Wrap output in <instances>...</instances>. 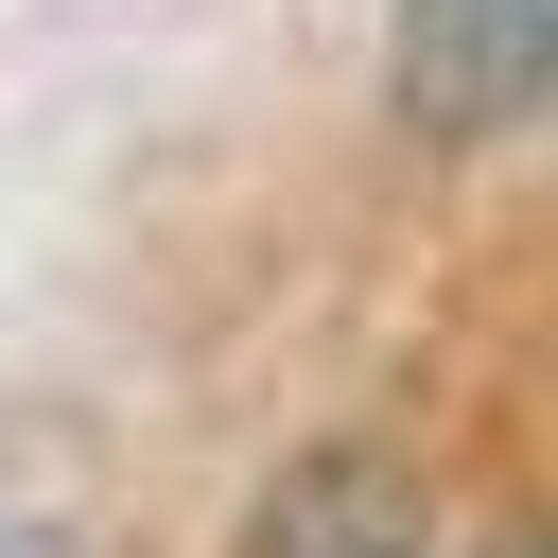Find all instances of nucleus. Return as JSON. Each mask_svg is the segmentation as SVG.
<instances>
[{
	"mask_svg": "<svg viewBox=\"0 0 558 558\" xmlns=\"http://www.w3.org/2000/svg\"><path fill=\"white\" fill-rule=\"evenodd\" d=\"M0 558H52V541H17V523H0Z\"/></svg>",
	"mask_w": 558,
	"mask_h": 558,
	"instance_id": "nucleus-3",
	"label": "nucleus"
},
{
	"mask_svg": "<svg viewBox=\"0 0 558 558\" xmlns=\"http://www.w3.org/2000/svg\"><path fill=\"white\" fill-rule=\"evenodd\" d=\"M244 558H436V506H418V471H384V453H296V471L244 506Z\"/></svg>",
	"mask_w": 558,
	"mask_h": 558,
	"instance_id": "nucleus-2",
	"label": "nucleus"
},
{
	"mask_svg": "<svg viewBox=\"0 0 558 558\" xmlns=\"http://www.w3.org/2000/svg\"><path fill=\"white\" fill-rule=\"evenodd\" d=\"M401 122L418 140H506L558 70V0H401Z\"/></svg>",
	"mask_w": 558,
	"mask_h": 558,
	"instance_id": "nucleus-1",
	"label": "nucleus"
}]
</instances>
